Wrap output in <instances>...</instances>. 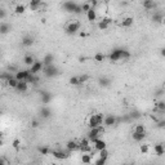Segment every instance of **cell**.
Returning <instances> with one entry per match:
<instances>
[{"label": "cell", "mask_w": 165, "mask_h": 165, "mask_svg": "<svg viewBox=\"0 0 165 165\" xmlns=\"http://www.w3.org/2000/svg\"><path fill=\"white\" fill-rule=\"evenodd\" d=\"M111 62H118V61H124L130 58V53L127 49H121V48H118V49H114L108 56Z\"/></svg>", "instance_id": "6da1fadb"}, {"label": "cell", "mask_w": 165, "mask_h": 165, "mask_svg": "<svg viewBox=\"0 0 165 165\" xmlns=\"http://www.w3.org/2000/svg\"><path fill=\"white\" fill-rule=\"evenodd\" d=\"M103 120H105V116L102 114H93L88 120V127L90 129L94 128H99L103 125Z\"/></svg>", "instance_id": "7a4b0ae2"}, {"label": "cell", "mask_w": 165, "mask_h": 165, "mask_svg": "<svg viewBox=\"0 0 165 165\" xmlns=\"http://www.w3.org/2000/svg\"><path fill=\"white\" fill-rule=\"evenodd\" d=\"M105 133V127H99V128H94V129H90L89 130V133H88V140L92 142V143H94L95 141H98V140H101V137L102 134Z\"/></svg>", "instance_id": "3957f363"}, {"label": "cell", "mask_w": 165, "mask_h": 165, "mask_svg": "<svg viewBox=\"0 0 165 165\" xmlns=\"http://www.w3.org/2000/svg\"><path fill=\"white\" fill-rule=\"evenodd\" d=\"M81 27V23L79 22V21H70V22H67L66 26H64V31H66V34H68V35H74V34H76L77 31L80 30Z\"/></svg>", "instance_id": "277c9868"}, {"label": "cell", "mask_w": 165, "mask_h": 165, "mask_svg": "<svg viewBox=\"0 0 165 165\" xmlns=\"http://www.w3.org/2000/svg\"><path fill=\"white\" fill-rule=\"evenodd\" d=\"M43 74H44V76H46V77H54V76L58 75L59 71H58V68L56 67L54 64H50V66H45L44 67Z\"/></svg>", "instance_id": "5b68a950"}, {"label": "cell", "mask_w": 165, "mask_h": 165, "mask_svg": "<svg viewBox=\"0 0 165 165\" xmlns=\"http://www.w3.org/2000/svg\"><path fill=\"white\" fill-rule=\"evenodd\" d=\"M112 22L111 18H108V17H102L101 21H98L97 23V27L101 30V31H105V30H107L108 27H110V25Z\"/></svg>", "instance_id": "8992f818"}, {"label": "cell", "mask_w": 165, "mask_h": 165, "mask_svg": "<svg viewBox=\"0 0 165 165\" xmlns=\"http://www.w3.org/2000/svg\"><path fill=\"white\" fill-rule=\"evenodd\" d=\"M44 67L45 66H44V63H43L41 61H36V62L30 67V72L34 74V75H38L39 72H41L43 70H44Z\"/></svg>", "instance_id": "52a82bcc"}, {"label": "cell", "mask_w": 165, "mask_h": 165, "mask_svg": "<svg viewBox=\"0 0 165 165\" xmlns=\"http://www.w3.org/2000/svg\"><path fill=\"white\" fill-rule=\"evenodd\" d=\"M52 155L54 156L56 159H59V160H64V159H67L68 156H70V151H62V150H53L50 152Z\"/></svg>", "instance_id": "ba28073f"}, {"label": "cell", "mask_w": 165, "mask_h": 165, "mask_svg": "<svg viewBox=\"0 0 165 165\" xmlns=\"http://www.w3.org/2000/svg\"><path fill=\"white\" fill-rule=\"evenodd\" d=\"M30 70H21V71H18V72H16V75H14V77L18 81H26L27 80V77L30 76Z\"/></svg>", "instance_id": "9c48e42d"}, {"label": "cell", "mask_w": 165, "mask_h": 165, "mask_svg": "<svg viewBox=\"0 0 165 165\" xmlns=\"http://www.w3.org/2000/svg\"><path fill=\"white\" fill-rule=\"evenodd\" d=\"M116 123H118V119L114 115H107L105 116V120H103V127H114Z\"/></svg>", "instance_id": "30bf717a"}, {"label": "cell", "mask_w": 165, "mask_h": 165, "mask_svg": "<svg viewBox=\"0 0 165 165\" xmlns=\"http://www.w3.org/2000/svg\"><path fill=\"white\" fill-rule=\"evenodd\" d=\"M43 5H44V4H43L40 0H32V2H30L28 3V7H30V9L31 10H35V12H39L43 8Z\"/></svg>", "instance_id": "8fae6325"}, {"label": "cell", "mask_w": 165, "mask_h": 165, "mask_svg": "<svg viewBox=\"0 0 165 165\" xmlns=\"http://www.w3.org/2000/svg\"><path fill=\"white\" fill-rule=\"evenodd\" d=\"M63 9L66 10V12H70V13H75V9H76V7H77V4L75 2H66V3H63Z\"/></svg>", "instance_id": "7c38bea8"}, {"label": "cell", "mask_w": 165, "mask_h": 165, "mask_svg": "<svg viewBox=\"0 0 165 165\" xmlns=\"http://www.w3.org/2000/svg\"><path fill=\"white\" fill-rule=\"evenodd\" d=\"M93 145H94V150H95V151H98V152H99V151H102V150H106V147H107V143H106L105 141H103V140H98V141H95V142L93 143Z\"/></svg>", "instance_id": "4fadbf2b"}, {"label": "cell", "mask_w": 165, "mask_h": 165, "mask_svg": "<svg viewBox=\"0 0 165 165\" xmlns=\"http://www.w3.org/2000/svg\"><path fill=\"white\" fill-rule=\"evenodd\" d=\"M17 90L20 93H25L28 90V82L27 81H18V85H17Z\"/></svg>", "instance_id": "5bb4252c"}, {"label": "cell", "mask_w": 165, "mask_h": 165, "mask_svg": "<svg viewBox=\"0 0 165 165\" xmlns=\"http://www.w3.org/2000/svg\"><path fill=\"white\" fill-rule=\"evenodd\" d=\"M97 17H98V14H97V10H95V8H92V9L86 13V20L90 21V22H93V21L97 20Z\"/></svg>", "instance_id": "9a60e30c"}, {"label": "cell", "mask_w": 165, "mask_h": 165, "mask_svg": "<svg viewBox=\"0 0 165 165\" xmlns=\"http://www.w3.org/2000/svg\"><path fill=\"white\" fill-rule=\"evenodd\" d=\"M93 161V156L92 154H82L81 155V163L85 165H90Z\"/></svg>", "instance_id": "2e32d148"}, {"label": "cell", "mask_w": 165, "mask_h": 165, "mask_svg": "<svg viewBox=\"0 0 165 165\" xmlns=\"http://www.w3.org/2000/svg\"><path fill=\"white\" fill-rule=\"evenodd\" d=\"M66 148L70 151H76V150H79V142H76V141H68L67 142V145H66Z\"/></svg>", "instance_id": "e0dca14e"}, {"label": "cell", "mask_w": 165, "mask_h": 165, "mask_svg": "<svg viewBox=\"0 0 165 165\" xmlns=\"http://www.w3.org/2000/svg\"><path fill=\"white\" fill-rule=\"evenodd\" d=\"M156 7H158V4L155 2H152V0H146V2H143V8L147 10H152Z\"/></svg>", "instance_id": "ac0fdd59"}, {"label": "cell", "mask_w": 165, "mask_h": 165, "mask_svg": "<svg viewBox=\"0 0 165 165\" xmlns=\"http://www.w3.org/2000/svg\"><path fill=\"white\" fill-rule=\"evenodd\" d=\"M10 25L9 23H7V22H2L0 23V34L2 35H5V34H8L10 31Z\"/></svg>", "instance_id": "d6986e66"}, {"label": "cell", "mask_w": 165, "mask_h": 165, "mask_svg": "<svg viewBox=\"0 0 165 165\" xmlns=\"http://www.w3.org/2000/svg\"><path fill=\"white\" fill-rule=\"evenodd\" d=\"M154 151H155V154L158 155V156H163L165 154V148H164L163 143H158V145H155Z\"/></svg>", "instance_id": "ffe728a7"}, {"label": "cell", "mask_w": 165, "mask_h": 165, "mask_svg": "<svg viewBox=\"0 0 165 165\" xmlns=\"http://www.w3.org/2000/svg\"><path fill=\"white\" fill-rule=\"evenodd\" d=\"M36 61H35V58L32 57L31 54H27V56H25V58H23V63L26 64V66H30L31 67L34 63H35Z\"/></svg>", "instance_id": "44dd1931"}, {"label": "cell", "mask_w": 165, "mask_h": 165, "mask_svg": "<svg viewBox=\"0 0 165 165\" xmlns=\"http://www.w3.org/2000/svg\"><path fill=\"white\" fill-rule=\"evenodd\" d=\"M32 44H34V38L32 36H30V35L23 36V39H22V45L23 46H31Z\"/></svg>", "instance_id": "7402d4cb"}, {"label": "cell", "mask_w": 165, "mask_h": 165, "mask_svg": "<svg viewBox=\"0 0 165 165\" xmlns=\"http://www.w3.org/2000/svg\"><path fill=\"white\" fill-rule=\"evenodd\" d=\"M133 23H134L133 17H124L123 22H121V26H123V27H130Z\"/></svg>", "instance_id": "603a6c76"}, {"label": "cell", "mask_w": 165, "mask_h": 165, "mask_svg": "<svg viewBox=\"0 0 165 165\" xmlns=\"http://www.w3.org/2000/svg\"><path fill=\"white\" fill-rule=\"evenodd\" d=\"M40 115H41V118H44V119L50 118V116H52V110L49 107H43L40 110Z\"/></svg>", "instance_id": "cb8c5ba5"}, {"label": "cell", "mask_w": 165, "mask_h": 165, "mask_svg": "<svg viewBox=\"0 0 165 165\" xmlns=\"http://www.w3.org/2000/svg\"><path fill=\"white\" fill-rule=\"evenodd\" d=\"M54 62V57L52 54H46L44 59H43V63H44V66H50V64H53Z\"/></svg>", "instance_id": "d4e9b609"}, {"label": "cell", "mask_w": 165, "mask_h": 165, "mask_svg": "<svg viewBox=\"0 0 165 165\" xmlns=\"http://www.w3.org/2000/svg\"><path fill=\"white\" fill-rule=\"evenodd\" d=\"M132 138L136 142H141L146 138V133H133L132 134Z\"/></svg>", "instance_id": "484cf974"}, {"label": "cell", "mask_w": 165, "mask_h": 165, "mask_svg": "<svg viewBox=\"0 0 165 165\" xmlns=\"http://www.w3.org/2000/svg\"><path fill=\"white\" fill-rule=\"evenodd\" d=\"M93 8V5H92V2H85V3H82L81 4V9H82V13H88L90 9Z\"/></svg>", "instance_id": "4316f807"}, {"label": "cell", "mask_w": 165, "mask_h": 165, "mask_svg": "<svg viewBox=\"0 0 165 165\" xmlns=\"http://www.w3.org/2000/svg\"><path fill=\"white\" fill-rule=\"evenodd\" d=\"M52 99V94L48 92H41V103H49Z\"/></svg>", "instance_id": "83f0119b"}, {"label": "cell", "mask_w": 165, "mask_h": 165, "mask_svg": "<svg viewBox=\"0 0 165 165\" xmlns=\"http://www.w3.org/2000/svg\"><path fill=\"white\" fill-rule=\"evenodd\" d=\"M93 58H94V61H95L97 63H102L103 61H105L106 56L103 54L102 52H98V53H95V54H94V57H93Z\"/></svg>", "instance_id": "f1b7e54d"}, {"label": "cell", "mask_w": 165, "mask_h": 165, "mask_svg": "<svg viewBox=\"0 0 165 165\" xmlns=\"http://www.w3.org/2000/svg\"><path fill=\"white\" fill-rule=\"evenodd\" d=\"M14 12H16V14H23L26 12V7L23 4H17L16 8H14Z\"/></svg>", "instance_id": "f546056e"}, {"label": "cell", "mask_w": 165, "mask_h": 165, "mask_svg": "<svg viewBox=\"0 0 165 165\" xmlns=\"http://www.w3.org/2000/svg\"><path fill=\"white\" fill-rule=\"evenodd\" d=\"M28 82V84H38L39 81V76L38 75H34V74H30V76L27 77V80H26Z\"/></svg>", "instance_id": "4dcf8cb0"}, {"label": "cell", "mask_w": 165, "mask_h": 165, "mask_svg": "<svg viewBox=\"0 0 165 165\" xmlns=\"http://www.w3.org/2000/svg\"><path fill=\"white\" fill-rule=\"evenodd\" d=\"M133 133H146L145 125H142V124L136 125V127H134V129H133Z\"/></svg>", "instance_id": "1f68e13d"}, {"label": "cell", "mask_w": 165, "mask_h": 165, "mask_svg": "<svg viewBox=\"0 0 165 165\" xmlns=\"http://www.w3.org/2000/svg\"><path fill=\"white\" fill-rule=\"evenodd\" d=\"M163 17H164L163 13H155L154 17H152V20H154V22L161 23V22H163Z\"/></svg>", "instance_id": "d6a6232c"}, {"label": "cell", "mask_w": 165, "mask_h": 165, "mask_svg": "<svg viewBox=\"0 0 165 165\" xmlns=\"http://www.w3.org/2000/svg\"><path fill=\"white\" fill-rule=\"evenodd\" d=\"M7 84H8V86H10V88H14V89H16V88H17V85H18V80H17L16 77L13 76L12 79L7 82Z\"/></svg>", "instance_id": "836d02e7"}, {"label": "cell", "mask_w": 165, "mask_h": 165, "mask_svg": "<svg viewBox=\"0 0 165 165\" xmlns=\"http://www.w3.org/2000/svg\"><path fill=\"white\" fill-rule=\"evenodd\" d=\"M156 110L160 112H165V101H160L156 103Z\"/></svg>", "instance_id": "e575fe53"}, {"label": "cell", "mask_w": 165, "mask_h": 165, "mask_svg": "<svg viewBox=\"0 0 165 165\" xmlns=\"http://www.w3.org/2000/svg\"><path fill=\"white\" fill-rule=\"evenodd\" d=\"M110 82H111V80L108 79V77H101V79H99V85L101 86H108Z\"/></svg>", "instance_id": "d590c367"}, {"label": "cell", "mask_w": 165, "mask_h": 165, "mask_svg": "<svg viewBox=\"0 0 165 165\" xmlns=\"http://www.w3.org/2000/svg\"><path fill=\"white\" fill-rule=\"evenodd\" d=\"M39 152L41 155H49L52 151H50L49 147H39Z\"/></svg>", "instance_id": "8d00e7d4"}, {"label": "cell", "mask_w": 165, "mask_h": 165, "mask_svg": "<svg viewBox=\"0 0 165 165\" xmlns=\"http://www.w3.org/2000/svg\"><path fill=\"white\" fill-rule=\"evenodd\" d=\"M140 151H141V154H143V155H147V154H148V151H150V147H148V145H141V147H140Z\"/></svg>", "instance_id": "74e56055"}, {"label": "cell", "mask_w": 165, "mask_h": 165, "mask_svg": "<svg viewBox=\"0 0 165 165\" xmlns=\"http://www.w3.org/2000/svg\"><path fill=\"white\" fill-rule=\"evenodd\" d=\"M77 79H79V84H84V82H86L89 80V76L88 75H80V76H77Z\"/></svg>", "instance_id": "f35d334b"}, {"label": "cell", "mask_w": 165, "mask_h": 165, "mask_svg": "<svg viewBox=\"0 0 165 165\" xmlns=\"http://www.w3.org/2000/svg\"><path fill=\"white\" fill-rule=\"evenodd\" d=\"M98 156H99V158H102V159H107V158H108V151H107V148L99 151V152H98Z\"/></svg>", "instance_id": "ab89813d"}, {"label": "cell", "mask_w": 165, "mask_h": 165, "mask_svg": "<svg viewBox=\"0 0 165 165\" xmlns=\"http://www.w3.org/2000/svg\"><path fill=\"white\" fill-rule=\"evenodd\" d=\"M106 161H107V159H102V158H98L97 160H95L94 165H106Z\"/></svg>", "instance_id": "60d3db41"}, {"label": "cell", "mask_w": 165, "mask_h": 165, "mask_svg": "<svg viewBox=\"0 0 165 165\" xmlns=\"http://www.w3.org/2000/svg\"><path fill=\"white\" fill-rule=\"evenodd\" d=\"M70 84H71V85H80L77 76H72V77H71V79H70Z\"/></svg>", "instance_id": "b9f144b4"}, {"label": "cell", "mask_w": 165, "mask_h": 165, "mask_svg": "<svg viewBox=\"0 0 165 165\" xmlns=\"http://www.w3.org/2000/svg\"><path fill=\"white\" fill-rule=\"evenodd\" d=\"M12 146H13V148L18 150V148H20V146H21V141H20V140H14V141L12 142Z\"/></svg>", "instance_id": "7bdbcfd3"}, {"label": "cell", "mask_w": 165, "mask_h": 165, "mask_svg": "<svg viewBox=\"0 0 165 165\" xmlns=\"http://www.w3.org/2000/svg\"><path fill=\"white\" fill-rule=\"evenodd\" d=\"M4 18H5V10L0 9V21H3Z\"/></svg>", "instance_id": "ee69618b"}, {"label": "cell", "mask_w": 165, "mask_h": 165, "mask_svg": "<svg viewBox=\"0 0 165 165\" xmlns=\"http://www.w3.org/2000/svg\"><path fill=\"white\" fill-rule=\"evenodd\" d=\"M31 127H32V128H38V127H39V121H38V120H32V121H31Z\"/></svg>", "instance_id": "f6af8a7d"}, {"label": "cell", "mask_w": 165, "mask_h": 165, "mask_svg": "<svg viewBox=\"0 0 165 165\" xmlns=\"http://www.w3.org/2000/svg\"><path fill=\"white\" fill-rule=\"evenodd\" d=\"M158 125H159L160 128H164V127H165V120H163V121H159V124H158Z\"/></svg>", "instance_id": "bcb514c9"}, {"label": "cell", "mask_w": 165, "mask_h": 165, "mask_svg": "<svg viewBox=\"0 0 165 165\" xmlns=\"http://www.w3.org/2000/svg\"><path fill=\"white\" fill-rule=\"evenodd\" d=\"M0 165H8L7 160H5V159H2V160H0Z\"/></svg>", "instance_id": "7dc6e473"}, {"label": "cell", "mask_w": 165, "mask_h": 165, "mask_svg": "<svg viewBox=\"0 0 165 165\" xmlns=\"http://www.w3.org/2000/svg\"><path fill=\"white\" fill-rule=\"evenodd\" d=\"M160 54H161L163 57H165V48H161V50H160Z\"/></svg>", "instance_id": "c3c4849f"}, {"label": "cell", "mask_w": 165, "mask_h": 165, "mask_svg": "<svg viewBox=\"0 0 165 165\" xmlns=\"http://www.w3.org/2000/svg\"><path fill=\"white\" fill-rule=\"evenodd\" d=\"M85 59H86L85 57H80V58H79V61H80V62H84V61H85Z\"/></svg>", "instance_id": "681fc988"}, {"label": "cell", "mask_w": 165, "mask_h": 165, "mask_svg": "<svg viewBox=\"0 0 165 165\" xmlns=\"http://www.w3.org/2000/svg\"><path fill=\"white\" fill-rule=\"evenodd\" d=\"M164 26H165V14H164V17H163V22H161Z\"/></svg>", "instance_id": "f907efd6"}, {"label": "cell", "mask_w": 165, "mask_h": 165, "mask_svg": "<svg viewBox=\"0 0 165 165\" xmlns=\"http://www.w3.org/2000/svg\"><path fill=\"white\" fill-rule=\"evenodd\" d=\"M163 146H164V148H165V143H163Z\"/></svg>", "instance_id": "816d5d0a"}, {"label": "cell", "mask_w": 165, "mask_h": 165, "mask_svg": "<svg viewBox=\"0 0 165 165\" xmlns=\"http://www.w3.org/2000/svg\"><path fill=\"white\" fill-rule=\"evenodd\" d=\"M164 88H165V82H164Z\"/></svg>", "instance_id": "f5cc1de1"}]
</instances>
